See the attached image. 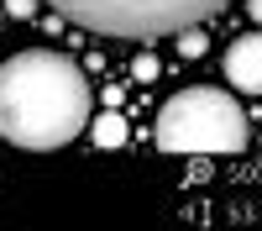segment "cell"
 <instances>
[{"label":"cell","instance_id":"obj_5","mask_svg":"<svg viewBox=\"0 0 262 231\" xmlns=\"http://www.w3.org/2000/svg\"><path fill=\"white\" fill-rule=\"evenodd\" d=\"M121 137H126V121H121V116H105V121H95V142H100V147H116Z\"/></svg>","mask_w":262,"mask_h":231},{"label":"cell","instance_id":"obj_1","mask_svg":"<svg viewBox=\"0 0 262 231\" xmlns=\"http://www.w3.org/2000/svg\"><path fill=\"white\" fill-rule=\"evenodd\" d=\"M95 116L90 79L74 58L53 48H27L0 63V137L27 153H53L84 137Z\"/></svg>","mask_w":262,"mask_h":231},{"label":"cell","instance_id":"obj_4","mask_svg":"<svg viewBox=\"0 0 262 231\" xmlns=\"http://www.w3.org/2000/svg\"><path fill=\"white\" fill-rule=\"evenodd\" d=\"M226 84L247 95H262V32H247L226 48Z\"/></svg>","mask_w":262,"mask_h":231},{"label":"cell","instance_id":"obj_2","mask_svg":"<svg viewBox=\"0 0 262 231\" xmlns=\"http://www.w3.org/2000/svg\"><path fill=\"white\" fill-rule=\"evenodd\" d=\"M48 6L100 37H126V42H152L173 32H194L231 0H48Z\"/></svg>","mask_w":262,"mask_h":231},{"label":"cell","instance_id":"obj_6","mask_svg":"<svg viewBox=\"0 0 262 231\" xmlns=\"http://www.w3.org/2000/svg\"><path fill=\"white\" fill-rule=\"evenodd\" d=\"M32 11V0H11V16H27Z\"/></svg>","mask_w":262,"mask_h":231},{"label":"cell","instance_id":"obj_3","mask_svg":"<svg viewBox=\"0 0 262 231\" xmlns=\"http://www.w3.org/2000/svg\"><path fill=\"white\" fill-rule=\"evenodd\" d=\"M152 142L163 153H242L247 147V116L236 105V95L194 84V90H179L158 111Z\"/></svg>","mask_w":262,"mask_h":231},{"label":"cell","instance_id":"obj_7","mask_svg":"<svg viewBox=\"0 0 262 231\" xmlns=\"http://www.w3.org/2000/svg\"><path fill=\"white\" fill-rule=\"evenodd\" d=\"M247 11H252V21L262 27V0H247Z\"/></svg>","mask_w":262,"mask_h":231}]
</instances>
